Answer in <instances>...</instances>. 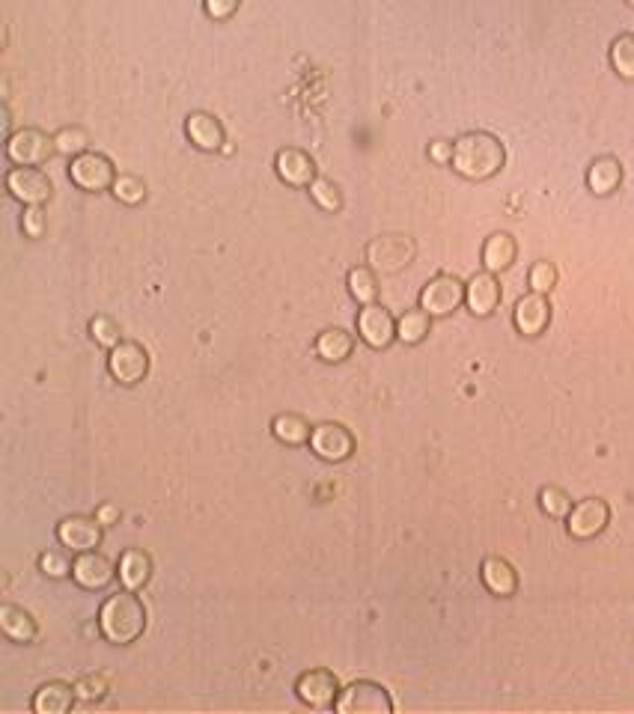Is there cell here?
Masks as SVG:
<instances>
[{
  "instance_id": "1",
  "label": "cell",
  "mask_w": 634,
  "mask_h": 714,
  "mask_svg": "<svg viewBox=\"0 0 634 714\" xmlns=\"http://www.w3.org/2000/svg\"><path fill=\"white\" fill-rule=\"evenodd\" d=\"M507 164L504 143L489 131H468L453 140V173L468 182H489Z\"/></svg>"
},
{
  "instance_id": "2",
  "label": "cell",
  "mask_w": 634,
  "mask_h": 714,
  "mask_svg": "<svg viewBox=\"0 0 634 714\" xmlns=\"http://www.w3.org/2000/svg\"><path fill=\"white\" fill-rule=\"evenodd\" d=\"M146 631V607L137 598V593L123 590V593L105 598L99 610V634L114 643V646H131L143 637Z\"/></svg>"
},
{
  "instance_id": "3",
  "label": "cell",
  "mask_w": 634,
  "mask_h": 714,
  "mask_svg": "<svg viewBox=\"0 0 634 714\" xmlns=\"http://www.w3.org/2000/svg\"><path fill=\"white\" fill-rule=\"evenodd\" d=\"M117 167L108 155L102 152H93L87 149L84 155L72 158L69 161V182L87 194H102V191H111L114 182H117Z\"/></svg>"
},
{
  "instance_id": "4",
  "label": "cell",
  "mask_w": 634,
  "mask_h": 714,
  "mask_svg": "<svg viewBox=\"0 0 634 714\" xmlns=\"http://www.w3.org/2000/svg\"><path fill=\"white\" fill-rule=\"evenodd\" d=\"M465 304V283L456 274H435L417 298V307L432 319H447Z\"/></svg>"
},
{
  "instance_id": "5",
  "label": "cell",
  "mask_w": 634,
  "mask_h": 714,
  "mask_svg": "<svg viewBox=\"0 0 634 714\" xmlns=\"http://www.w3.org/2000/svg\"><path fill=\"white\" fill-rule=\"evenodd\" d=\"M57 155L54 134H45L42 128H18L6 140V158L15 167H42Z\"/></svg>"
},
{
  "instance_id": "6",
  "label": "cell",
  "mask_w": 634,
  "mask_h": 714,
  "mask_svg": "<svg viewBox=\"0 0 634 714\" xmlns=\"http://www.w3.org/2000/svg\"><path fill=\"white\" fill-rule=\"evenodd\" d=\"M334 709L340 714H390L393 712V700L379 682L358 679V682H352L349 688L340 691Z\"/></svg>"
},
{
  "instance_id": "7",
  "label": "cell",
  "mask_w": 634,
  "mask_h": 714,
  "mask_svg": "<svg viewBox=\"0 0 634 714\" xmlns=\"http://www.w3.org/2000/svg\"><path fill=\"white\" fill-rule=\"evenodd\" d=\"M6 191L21 206H45L54 197V182L39 167H12L6 173Z\"/></svg>"
},
{
  "instance_id": "8",
  "label": "cell",
  "mask_w": 634,
  "mask_h": 714,
  "mask_svg": "<svg viewBox=\"0 0 634 714\" xmlns=\"http://www.w3.org/2000/svg\"><path fill=\"white\" fill-rule=\"evenodd\" d=\"M611 524V506L602 497H587L578 500L566 518V533L578 542H590L596 536H602Z\"/></svg>"
},
{
  "instance_id": "9",
  "label": "cell",
  "mask_w": 634,
  "mask_h": 714,
  "mask_svg": "<svg viewBox=\"0 0 634 714\" xmlns=\"http://www.w3.org/2000/svg\"><path fill=\"white\" fill-rule=\"evenodd\" d=\"M310 450L316 459H322L328 465H343L355 453V435L340 423H319V426H313Z\"/></svg>"
},
{
  "instance_id": "10",
  "label": "cell",
  "mask_w": 634,
  "mask_h": 714,
  "mask_svg": "<svg viewBox=\"0 0 634 714\" xmlns=\"http://www.w3.org/2000/svg\"><path fill=\"white\" fill-rule=\"evenodd\" d=\"M54 533H57L60 548H66L72 554H84V551H99L105 527L99 524L96 515H66Z\"/></svg>"
},
{
  "instance_id": "11",
  "label": "cell",
  "mask_w": 634,
  "mask_h": 714,
  "mask_svg": "<svg viewBox=\"0 0 634 714\" xmlns=\"http://www.w3.org/2000/svg\"><path fill=\"white\" fill-rule=\"evenodd\" d=\"M358 337L364 346H370L373 352H384L396 343V319L390 316V310H384L379 301L376 304H364L358 310L355 319Z\"/></svg>"
},
{
  "instance_id": "12",
  "label": "cell",
  "mask_w": 634,
  "mask_h": 714,
  "mask_svg": "<svg viewBox=\"0 0 634 714\" xmlns=\"http://www.w3.org/2000/svg\"><path fill=\"white\" fill-rule=\"evenodd\" d=\"M414 259V244L405 236H381L367 244V265L376 274H399Z\"/></svg>"
},
{
  "instance_id": "13",
  "label": "cell",
  "mask_w": 634,
  "mask_h": 714,
  "mask_svg": "<svg viewBox=\"0 0 634 714\" xmlns=\"http://www.w3.org/2000/svg\"><path fill=\"white\" fill-rule=\"evenodd\" d=\"M149 372V352L134 343V340H123L120 346H114L108 352V375L123 384V387H134L146 378Z\"/></svg>"
},
{
  "instance_id": "14",
  "label": "cell",
  "mask_w": 634,
  "mask_h": 714,
  "mask_svg": "<svg viewBox=\"0 0 634 714\" xmlns=\"http://www.w3.org/2000/svg\"><path fill=\"white\" fill-rule=\"evenodd\" d=\"M340 682L331 670H307L295 679V697L307 706V709H334L337 697H340Z\"/></svg>"
},
{
  "instance_id": "15",
  "label": "cell",
  "mask_w": 634,
  "mask_h": 714,
  "mask_svg": "<svg viewBox=\"0 0 634 714\" xmlns=\"http://www.w3.org/2000/svg\"><path fill=\"white\" fill-rule=\"evenodd\" d=\"M512 325L527 340L542 337L548 331V325H551V301H548V295H542V292L521 295L515 301V310H512Z\"/></svg>"
},
{
  "instance_id": "16",
  "label": "cell",
  "mask_w": 634,
  "mask_h": 714,
  "mask_svg": "<svg viewBox=\"0 0 634 714\" xmlns=\"http://www.w3.org/2000/svg\"><path fill=\"white\" fill-rule=\"evenodd\" d=\"M72 581L87 593H102L117 581V566L99 551H84L72 563Z\"/></svg>"
},
{
  "instance_id": "17",
  "label": "cell",
  "mask_w": 634,
  "mask_h": 714,
  "mask_svg": "<svg viewBox=\"0 0 634 714\" xmlns=\"http://www.w3.org/2000/svg\"><path fill=\"white\" fill-rule=\"evenodd\" d=\"M501 298H504V289H501V280L498 274L492 271H477L468 283H465V307L471 316L477 319H489L498 307H501Z\"/></svg>"
},
{
  "instance_id": "18",
  "label": "cell",
  "mask_w": 634,
  "mask_h": 714,
  "mask_svg": "<svg viewBox=\"0 0 634 714\" xmlns=\"http://www.w3.org/2000/svg\"><path fill=\"white\" fill-rule=\"evenodd\" d=\"M274 173L283 185L298 188V191H307L319 176L316 161L304 149H295V146H286L274 155Z\"/></svg>"
},
{
  "instance_id": "19",
  "label": "cell",
  "mask_w": 634,
  "mask_h": 714,
  "mask_svg": "<svg viewBox=\"0 0 634 714\" xmlns=\"http://www.w3.org/2000/svg\"><path fill=\"white\" fill-rule=\"evenodd\" d=\"M185 134H188L191 146L200 152H224V146H227V131L221 125V119H215L206 111H194L185 119Z\"/></svg>"
},
{
  "instance_id": "20",
  "label": "cell",
  "mask_w": 634,
  "mask_h": 714,
  "mask_svg": "<svg viewBox=\"0 0 634 714\" xmlns=\"http://www.w3.org/2000/svg\"><path fill=\"white\" fill-rule=\"evenodd\" d=\"M480 581L489 593L498 595V598H512L518 593V572L504 557H486L483 566H480Z\"/></svg>"
},
{
  "instance_id": "21",
  "label": "cell",
  "mask_w": 634,
  "mask_h": 714,
  "mask_svg": "<svg viewBox=\"0 0 634 714\" xmlns=\"http://www.w3.org/2000/svg\"><path fill=\"white\" fill-rule=\"evenodd\" d=\"M623 185V164L614 155H602L587 167V188L593 197H611Z\"/></svg>"
},
{
  "instance_id": "22",
  "label": "cell",
  "mask_w": 634,
  "mask_h": 714,
  "mask_svg": "<svg viewBox=\"0 0 634 714\" xmlns=\"http://www.w3.org/2000/svg\"><path fill=\"white\" fill-rule=\"evenodd\" d=\"M117 578L123 584V590H131V593H140L149 578H152V560L146 551L140 548H128L120 554V563H117Z\"/></svg>"
},
{
  "instance_id": "23",
  "label": "cell",
  "mask_w": 634,
  "mask_h": 714,
  "mask_svg": "<svg viewBox=\"0 0 634 714\" xmlns=\"http://www.w3.org/2000/svg\"><path fill=\"white\" fill-rule=\"evenodd\" d=\"M75 703H78V697H75V685H66V682H45V685L33 694L30 709H33V714H66L72 712Z\"/></svg>"
},
{
  "instance_id": "24",
  "label": "cell",
  "mask_w": 634,
  "mask_h": 714,
  "mask_svg": "<svg viewBox=\"0 0 634 714\" xmlns=\"http://www.w3.org/2000/svg\"><path fill=\"white\" fill-rule=\"evenodd\" d=\"M480 259H483L486 271L504 274V271L512 268V262L518 259V244H515V238L509 236V233H492V236L486 238V244H483Z\"/></svg>"
},
{
  "instance_id": "25",
  "label": "cell",
  "mask_w": 634,
  "mask_h": 714,
  "mask_svg": "<svg viewBox=\"0 0 634 714\" xmlns=\"http://www.w3.org/2000/svg\"><path fill=\"white\" fill-rule=\"evenodd\" d=\"M313 352L322 363H343L349 360L355 352V337L343 328H325L316 343H313Z\"/></svg>"
},
{
  "instance_id": "26",
  "label": "cell",
  "mask_w": 634,
  "mask_h": 714,
  "mask_svg": "<svg viewBox=\"0 0 634 714\" xmlns=\"http://www.w3.org/2000/svg\"><path fill=\"white\" fill-rule=\"evenodd\" d=\"M271 435L277 444L283 447H304L310 444V435H313V426L301 417V414H277L271 420Z\"/></svg>"
},
{
  "instance_id": "27",
  "label": "cell",
  "mask_w": 634,
  "mask_h": 714,
  "mask_svg": "<svg viewBox=\"0 0 634 714\" xmlns=\"http://www.w3.org/2000/svg\"><path fill=\"white\" fill-rule=\"evenodd\" d=\"M0 631H3V637L12 640V643H33V637H36V619H33L24 607L3 604V607H0Z\"/></svg>"
},
{
  "instance_id": "28",
  "label": "cell",
  "mask_w": 634,
  "mask_h": 714,
  "mask_svg": "<svg viewBox=\"0 0 634 714\" xmlns=\"http://www.w3.org/2000/svg\"><path fill=\"white\" fill-rule=\"evenodd\" d=\"M432 334V316L426 310H405L396 319V340L402 346H420Z\"/></svg>"
},
{
  "instance_id": "29",
  "label": "cell",
  "mask_w": 634,
  "mask_h": 714,
  "mask_svg": "<svg viewBox=\"0 0 634 714\" xmlns=\"http://www.w3.org/2000/svg\"><path fill=\"white\" fill-rule=\"evenodd\" d=\"M346 289H349V295L361 307L364 304H376V298H379V277H376V271L370 265H355L346 274Z\"/></svg>"
},
{
  "instance_id": "30",
  "label": "cell",
  "mask_w": 634,
  "mask_h": 714,
  "mask_svg": "<svg viewBox=\"0 0 634 714\" xmlns=\"http://www.w3.org/2000/svg\"><path fill=\"white\" fill-rule=\"evenodd\" d=\"M608 60L623 81H634V33H623L611 42Z\"/></svg>"
},
{
  "instance_id": "31",
  "label": "cell",
  "mask_w": 634,
  "mask_h": 714,
  "mask_svg": "<svg viewBox=\"0 0 634 714\" xmlns=\"http://www.w3.org/2000/svg\"><path fill=\"white\" fill-rule=\"evenodd\" d=\"M54 149H57V155H66L72 161L90 149V134L81 125H66V128L54 131Z\"/></svg>"
},
{
  "instance_id": "32",
  "label": "cell",
  "mask_w": 634,
  "mask_h": 714,
  "mask_svg": "<svg viewBox=\"0 0 634 714\" xmlns=\"http://www.w3.org/2000/svg\"><path fill=\"white\" fill-rule=\"evenodd\" d=\"M307 191H310V200H313L322 212L337 215V212L343 209V191H340V185H337L334 179L316 176V182H313Z\"/></svg>"
},
{
  "instance_id": "33",
  "label": "cell",
  "mask_w": 634,
  "mask_h": 714,
  "mask_svg": "<svg viewBox=\"0 0 634 714\" xmlns=\"http://www.w3.org/2000/svg\"><path fill=\"white\" fill-rule=\"evenodd\" d=\"M572 497L563 491V488H557V485H545L542 491H539V509L548 515V518H557V521H566L569 518V512H572Z\"/></svg>"
},
{
  "instance_id": "34",
  "label": "cell",
  "mask_w": 634,
  "mask_h": 714,
  "mask_svg": "<svg viewBox=\"0 0 634 714\" xmlns=\"http://www.w3.org/2000/svg\"><path fill=\"white\" fill-rule=\"evenodd\" d=\"M557 280H560V271H557V265L548 262V259L533 262L530 271H527V286H530V292H542V295H548V292L557 286Z\"/></svg>"
},
{
  "instance_id": "35",
  "label": "cell",
  "mask_w": 634,
  "mask_h": 714,
  "mask_svg": "<svg viewBox=\"0 0 634 714\" xmlns=\"http://www.w3.org/2000/svg\"><path fill=\"white\" fill-rule=\"evenodd\" d=\"M90 337H93V343L102 346L105 352H111L114 346L123 343L120 325H117L111 316H93V319H90Z\"/></svg>"
},
{
  "instance_id": "36",
  "label": "cell",
  "mask_w": 634,
  "mask_h": 714,
  "mask_svg": "<svg viewBox=\"0 0 634 714\" xmlns=\"http://www.w3.org/2000/svg\"><path fill=\"white\" fill-rule=\"evenodd\" d=\"M111 194L123 203V206H140L146 200V182L140 176H131V173H123L117 176Z\"/></svg>"
},
{
  "instance_id": "37",
  "label": "cell",
  "mask_w": 634,
  "mask_h": 714,
  "mask_svg": "<svg viewBox=\"0 0 634 714\" xmlns=\"http://www.w3.org/2000/svg\"><path fill=\"white\" fill-rule=\"evenodd\" d=\"M72 563H75V560H69L66 551H45V554H39V572H42L45 578H51V581L69 578V575H72Z\"/></svg>"
},
{
  "instance_id": "38",
  "label": "cell",
  "mask_w": 634,
  "mask_h": 714,
  "mask_svg": "<svg viewBox=\"0 0 634 714\" xmlns=\"http://www.w3.org/2000/svg\"><path fill=\"white\" fill-rule=\"evenodd\" d=\"M75 697L81 703H102L108 697V682L102 676H96V673L93 676H81L75 682Z\"/></svg>"
},
{
  "instance_id": "39",
  "label": "cell",
  "mask_w": 634,
  "mask_h": 714,
  "mask_svg": "<svg viewBox=\"0 0 634 714\" xmlns=\"http://www.w3.org/2000/svg\"><path fill=\"white\" fill-rule=\"evenodd\" d=\"M21 233L27 238L45 236V212H42V206H24V212H21Z\"/></svg>"
},
{
  "instance_id": "40",
  "label": "cell",
  "mask_w": 634,
  "mask_h": 714,
  "mask_svg": "<svg viewBox=\"0 0 634 714\" xmlns=\"http://www.w3.org/2000/svg\"><path fill=\"white\" fill-rule=\"evenodd\" d=\"M242 0H203V12L212 21H230L239 12Z\"/></svg>"
},
{
  "instance_id": "41",
  "label": "cell",
  "mask_w": 634,
  "mask_h": 714,
  "mask_svg": "<svg viewBox=\"0 0 634 714\" xmlns=\"http://www.w3.org/2000/svg\"><path fill=\"white\" fill-rule=\"evenodd\" d=\"M426 155H429V161L432 164H441V167H450V161H453V140H432L429 143V149H426Z\"/></svg>"
},
{
  "instance_id": "42",
  "label": "cell",
  "mask_w": 634,
  "mask_h": 714,
  "mask_svg": "<svg viewBox=\"0 0 634 714\" xmlns=\"http://www.w3.org/2000/svg\"><path fill=\"white\" fill-rule=\"evenodd\" d=\"M96 518H99L102 527H114V524H120V509H117L114 503H102V506L96 509Z\"/></svg>"
},
{
  "instance_id": "43",
  "label": "cell",
  "mask_w": 634,
  "mask_h": 714,
  "mask_svg": "<svg viewBox=\"0 0 634 714\" xmlns=\"http://www.w3.org/2000/svg\"><path fill=\"white\" fill-rule=\"evenodd\" d=\"M0 125H3V140H9V134H12V117H9V108H6V105L0 108Z\"/></svg>"
},
{
  "instance_id": "44",
  "label": "cell",
  "mask_w": 634,
  "mask_h": 714,
  "mask_svg": "<svg viewBox=\"0 0 634 714\" xmlns=\"http://www.w3.org/2000/svg\"><path fill=\"white\" fill-rule=\"evenodd\" d=\"M626 3H629V6H632V9H634V0H626Z\"/></svg>"
}]
</instances>
